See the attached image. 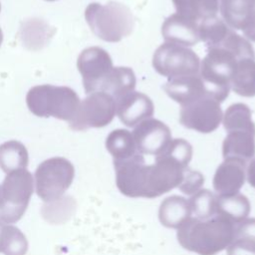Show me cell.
<instances>
[{"label":"cell","instance_id":"obj_14","mask_svg":"<svg viewBox=\"0 0 255 255\" xmlns=\"http://www.w3.org/2000/svg\"><path fill=\"white\" fill-rule=\"evenodd\" d=\"M116 102V114L120 121L128 128H134L144 120L150 119L154 106L148 96L132 91Z\"/></svg>","mask_w":255,"mask_h":255},{"label":"cell","instance_id":"obj_24","mask_svg":"<svg viewBox=\"0 0 255 255\" xmlns=\"http://www.w3.org/2000/svg\"><path fill=\"white\" fill-rule=\"evenodd\" d=\"M28 162V151L20 141L9 140L0 145V168L4 172L26 168Z\"/></svg>","mask_w":255,"mask_h":255},{"label":"cell","instance_id":"obj_27","mask_svg":"<svg viewBox=\"0 0 255 255\" xmlns=\"http://www.w3.org/2000/svg\"><path fill=\"white\" fill-rule=\"evenodd\" d=\"M28 250V242L19 228L5 224L0 240V252L5 255H25Z\"/></svg>","mask_w":255,"mask_h":255},{"label":"cell","instance_id":"obj_15","mask_svg":"<svg viewBox=\"0 0 255 255\" xmlns=\"http://www.w3.org/2000/svg\"><path fill=\"white\" fill-rule=\"evenodd\" d=\"M161 34L165 42L185 47L194 46L200 41L199 23L177 13L164 20Z\"/></svg>","mask_w":255,"mask_h":255},{"label":"cell","instance_id":"obj_34","mask_svg":"<svg viewBox=\"0 0 255 255\" xmlns=\"http://www.w3.org/2000/svg\"><path fill=\"white\" fill-rule=\"evenodd\" d=\"M47 1H56V0H47Z\"/></svg>","mask_w":255,"mask_h":255},{"label":"cell","instance_id":"obj_3","mask_svg":"<svg viewBox=\"0 0 255 255\" xmlns=\"http://www.w3.org/2000/svg\"><path fill=\"white\" fill-rule=\"evenodd\" d=\"M26 104L29 111L37 117H54L70 122L79 108L80 99L69 87L40 85L29 90Z\"/></svg>","mask_w":255,"mask_h":255},{"label":"cell","instance_id":"obj_29","mask_svg":"<svg viewBox=\"0 0 255 255\" xmlns=\"http://www.w3.org/2000/svg\"><path fill=\"white\" fill-rule=\"evenodd\" d=\"M227 255H255V236L235 231L227 247Z\"/></svg>","mask_w":255,"mask_h":255},{"label":"cell","instance_id":"obj_10","mask_svg":"<svg viewBox=\"0 0 255 255\" xmlns=\"http://www.w3.org/2000/svg\"><path fill=\"white\" fill-rule=\"evenodd\" d=\"M77 67L83 78L86 94L99 92L100 88L111 73L113 60L110 54L101 47H89L78 57Z\"/></svg>","mask_w":255,"mask_h":255},{"label":"cell","instance_id":"obj_5","mask_svg":"<svg viewBox=\"0 0 255 255\" xmlns=\"http://www.w3.org/2000/svg\"><path fill=\"white\" fill-rule=\"evenodd\" d=\"M74 175V165L67 158L57 156L44 160L35 171L37 195L48 202L59 199L72 184Z\"/></svg>","mask_w":255,"mask_h":255},{"label":"cell","instance_id":"obj_26","mask_svg":"<svg viewBox=\"0 0 255 255\" xmlns=\"http://www.w3.org/2000/svg\"><path fill=\"white\" fill-rule=\"evenodd\" d=\"M252 114L249 107L242 103H236L225 111L222 123L226 131L237 128L255 129V123L252 121Z\"/></svg>","mask_w":255,"mask_h":255},{"label":"cell","instance_id":"obj_1","mask_svg":"<svg viewBox=\"0 0 255 255\" xmlns=\"http://www.w3.org/2000/svg\"><path fill=\"white\" fill-rule=\"evenodd\" d=\"M235 225L218 215L208 219L190 217L177 228V240L184 249L191 252L215 255L232 242Z\"/></svg>","mask_w":255,"mask_h":255},{"label":"cell","instance_id":"obj_22","mask_svg":"<svg viewBox=\"0 0 255 255\" xmlns=\"http://www.w3.org/2000/svg\"><path fill=\"white\" fill-rule=\"evenodd\" d=\"M176 13L190 20L201 21L216 17L218 0H172Z\"/></svg>","mask_w":255,"mask_h":255},{"label":"cell","instance_id":"obj_33","mask_svg":"<svg viewBox=\"0 0 255 255\" xmlns=\"http://www.w3.org/2000/svg\"><path fill=\"white\" fill-rule=\"evenodd\" d=\"M2 41H3V34H2V30H1V28H0V46H1V44H2Z\"/></svg>","mask_w":255,"mask_h":255},{"label":"cell","instance_id":"obj_28","mask_svg":"<svg viewBox=\"0 0 255 255\" xmlns=\"http://www.w3.org/2000/svg\"><path fill=\"white\" fill-rule=\"evenodd\" d=\"M191 214L198 219H208L216 215V195L208 189H200L188 200Z\"/></svg>","mask_w":255,"mask_h":255},{"label":"cell","instance_id":"obj_19","mask_svg":"<svg viewBox=\"0 0 255 255\" xmlns=\"http://www.w3.org/2000/svg\"><path fill=\"white\" fill-rule=\"evenodd\" d=\"M135 75L128 67H114L103 82L100 91L109 94L115 101L134 91Z\"/></svg>","mask_w":255,"mask_h":255},{"label":"cell","instance_id":"obj_30","mask_svg":"<svg viewBox=\"0 0 255 255\" xmlns=\"http://www.w3.org/2000/svg\"><path fill=\"white\" fill-rule=\"evenodd\" d=\"M204 182V177L199 171L192 170L190 168H186L184 171V175L181 183L178 188L185 194L191 195L200 190L202 184Z\"/></svg>","mask_w":255,"mask_h":255},{"label":"cell","instance_id":"obj_20","mask_svg":"<svg viewBox=\"0 0 255 255\" xmlns=\"http://www.w3.org/2000/svg\"><path fill=\"white\" fill-rule=\"evenodd\" d=\"M255 8V0H218V10L224 22L235 30H242Z\"/></svg>","mask_w":255,"mask_h":255},{"label":"cell","instance_id":"obj_32","mask_svg":"<svg viewBox=\"0 0 255 255\" xmlns=\"http://www.w3.org/2000/svg\"><path fill=\"white\" fill-rule=\"evenodd\" d=\"M6 223H4L1 219H0V240H1V233H2V229H3V227H4V225H5Z\"/></svg>","mask_w":255,"mask_h":255},{"label":"cell","instance_id":"obj_2","mask_svg":"<svg viewBox=\"0 0 255 255\" xmlns=\"http://www.w3.org/2000/svg\"><path fill=\"white\" fill-rule=\"evenodd\" d=\"M85 18L92 32L110 43L120 42L128 37L134 27L130 9L116 1H109L104 5L97 2L89 4L85 10Z\"/></svg>","mask_w":255,"mask_h":255},{"label":"cell","instance_id":"obj_18","mask_svg":"<svg viewBox=\"0 0 255 255\" xmlns=\"http://www.w3.org/2000/svg\"><path fill=\"white\" fill-rule=\"evenodd\" d=\"M190 217L191 209L188 200L178 195L165 198L158 210L159 221L168 228H178Z\"/></svg>","mask_w":255,"mask_h":255},{"label":"cell","instance_id":"obj_11","mask_svg":"<svg viewBox=\"0 0 255 255\" xmlns=\"http://www.w3.org/2000/svg\"><path fill=\"white\" fill-rule=\"evenodd\" d=\"M114 166L119 190L128 197H144L147 165L142 154L136 152L128 158L114 160Z\"/></svg>","mask_w":255,"mask_h":255},{"label":"cell","instance_id":"obj_4","mask_svg":"<svg viewBox=\"0 0 255 255\" xmlns=\"http://www.w3.org/2000/svg\"><path fill=\"white\" fill-rule=\"evenodd\" d=\"M34 181L26 168L7 173L0 188V219L14 223L25 213L33 194Z\"/></svg>","mask_w":255,"mask_h":255},{"label":"cell","instance_id":"obj_35","mask_svg":"<svg viewBox=\"0 0 255 255\" xmlns=\"http://www.w3.org/2000/svg\"><path fill=\"white\" fill-rule=\"evenodd\" d=\"M0 11H1V4H0Z\"/></svg>","mask_w":255,"mask_h":255},{"label":"cell","instance_id":"obj_23","mask_svg":"<svg viewBox=\"0 0 255 255\" xmlns=\"http://www.w3.org/2000/svg\"><path fill=\"white\" fill-rule=\"evenodd\" d=\"M230 89L242 97L255 96V59L238 61L230 81Z\"/></svg>","mask_w":255,"mask_h":255},{"label":"cell","instance_id":"obj_9","mask_svg":"<svg viewBox=\"0 0 255 255\" xmlns=\"http://www.w3.org/2000/svg\"><path fill=\"white\" fill-rule=\"evenodd\" d=\"M223 118L220 103L211 96H205L181 106L180 124L201 133L214 131Z\"/></svg>","mask_w":255,"mask_h":255},{"label":"cell","instance_id":"obj_31","mask_svg":"<svg viewBox=\"0 0 255 255\" xmlns=\"http://www.w3.org/2000/svg\"><path fill=\"white\" fill-rule=\"evenodd\" d=\"M244 35L250 39L251 41L255 42V8L251 13L245 27L242 29Z\"/></svg>","mask_w":255,"mask_h":255},{"label":"cell","instance_id":"obj_17","mask_svg":"<svg viewBox=\"0 0 255 255\" xmlns=\"http://www.w3.org/2000/svg\"><path fill=\"white\" fill-rule=\"evenodd\" d=\"M222 154L225 158H236L247 161L255 155V129L237 128L227 131L222 143Z\"/></svg>","mask_w":255,"mask_h":255},{"label":"cell","instance_id":"obj_12","mask_svg":"<svg viewBox=\"0 0 255 255\" xmlns=\"http://www.w3.org/2000/svg\"><path fill=\"white\" fill-rule=\"evenodd\" d=\"M131 133L136 150L141 154L157 155L172 139L169 128L164 123L151 118L135 126Z\"/></svg>","mask_w":255,"mask_h":255},{"label":"cell","instance_id":"obj_16","mask_svg":"<svg viewBox=\"0 0 255 255\" xmlns=\"http://www.w3.org/2000/svg\"><path fill=\"white\" fill-rule=\"evenodd\" d=\"M245 161L225 158L217 167L213 177V187L219 195H233L239 192L245 181Z\"/></svg>","mask_w":255,"mask_h":255},{"label":"cell","instance_id":"obj_6","mask_svg":"<svg viewBox=\"0 0 255 255\" xmlns=\"http://www.w3.org/2000/svg\"><path fill=\"white\" fill-rule=\"evenodd\" d=\"M152 66L159 75L172 79L198 74L200 59L188 47L164 42L155 50Z\"/></svg>","mask_w":255,"mask_h":255},{"label":"cell","instance_id":"obj_25","mask_svg":"<svg viewBox=\"0 0 255 255\" xmlns=\"http://www.w3.org/2000/svg\"><path fill=\"white\" fill-rule=\"evenodd\" d=\"M106 147L114 160L126 159L138 152L132 133L124 128H118L110 132L106 139Z\"/></svg>","mask_w":255,"mask_h":255},{"label":"cell","instance_id":"obj_13","mask_svg":"<svg viewBox=\"0 0 255 255\" xmlns=\"http://www.w3.org/2000/svg\"><path fill=\"white\" fill-rule=\"evenodd\" d=\"M164 91L169 98L180 106L205 96H211L219 103L223 102L216 92L203 81L199 73L168 79L164 85Z\"/></svg>","mask_w":255,"mask_h":255},{"label":"cell","instance_id":"obj_8","mask_svg":"<svg viewBox=\"0 0 255 255\" xmlns=\"http://www.w3.org/2000/svg\"><path fill=\"white\" fill-rule=\"evenodd\" d=\"M116 116V102L109 94L95 92L82 102L74 118L69 122L70 128L86 130L91 128L108 126Z\"/></svg>","mask_w":255,"mask_h":255},{"label":"cell","instance_id":"obj_21","mask_svg":"<svg viewBox=\"0 0 255 255\" xmlns=\"http://www.w3.org/2000/svg\"><path fill=\"white\" fill-rule=\"evenodd\" d=\"M249 213L250 202L245 195L236 193L233 195L216 196V215L238 224L245 220Z\"/></svg>","mask_w":255,"mask_h":255},{"label":"cell","instance_id":"obj_7","mask_svg":"<svg viewBox=\"0 0 255 255\" xmlns=\"http://www.w3.org/2000/svg\"><path fill=\"white\" fill-rule=\"evenodd\" d=\"M187 164L162 151L155 155V161L147 165L145 198H154L178 187Z\"/></svg>","mask_w":255,"mask_h":255}]
</instances>
